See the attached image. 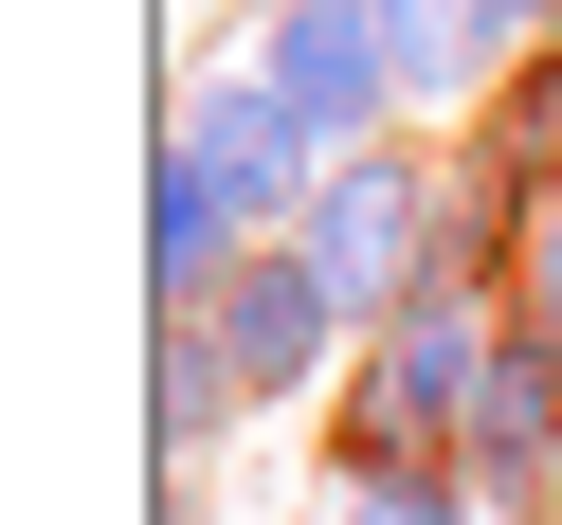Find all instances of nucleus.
I'll list each match as a JSON object with an SVG mask.
<instances>
[{"instance_id": "1", "label": "nucleus", "mask_w": 562, "mask_h": 525, "mask_svg": "<svg viewBox=\"0 0 562 525\" xmlns=\"http://www.w3.org/2000/svg\"><path fill=\"white\" fill-rule=\"evenodd\" d=\"M490 344H508V308L490 290H417L400 327H363V380H345V435L327 471H363V453H453L490 399Z\"/></svg>"}, {"instance_id": "2", "label": "nucleus", "mask_w": 562, "mask_h": 525, "mask_svg": "<svg viewBox=\"0 0 562 525\" xmlns=\"http://www.w3.org/2000/svg\"><path fill=\"white\" fill-rule=\"evenodd\" d=\"M436 236H453V199H436V163L417 146H345L327 182H308V218H291V254L327 272L363 327H400L417 290H436Z\"/></svg>"}, {"instance_id": "3", "label": "nucleus", "mask_w": 562, "mask_h": 525, "mask_svg": "<svg viewBox=\"0 0 562 525\" xmlns=\"http://www.w3.org/2000/svg\"><path fill=\"white\" fill-rule=\"evenodd\" d=\"M255 73L291 91L327 146H381V127H400V19H381V0H272Z\"/></svg>"}, {"instance_id": "4", "label": "nucleus", "mask_w": 562, "mask_h": 525, "mask_svg": "<svg viewBox=\"0 0 562 525\" xmlns=\"http://www.w3.org/2000/svg\"><path fill=\"white\" fill-rule=\"evenodd\" d=\"M200 327H218L236 399H308V380H327V344H363V308H345L327 272L291 254V236H255V254L218 272V308H200Z\"/></svg>"}, {"instance_id": "5", "label": "nucleus", "mask_w": 562, "mask_h": 525, "mask_svg": "<svg viewBox=\"0 0 562 525\" xmlns=\"http://www.w3.org/2000/svg\"><path fill=\"white\" fill-rule=\"evenodd\" d=\"M453 453H472L490 507H562V344L526 327V308H508V344H490V399H472Z\"/></svg>"}, {"instance_id": "6", "label": "nucleus", "mask_w": 562, "mask_h": 525, "mask_svg": "<svg viewBox=\"0 0 562 525\" xmlns=\"http://www.w3.org/2000/svg\"><path fill=\"white\" fill-rule=\"evenodd\" d=\"M236 254H255V199H236L218 163L164 127V163H146V290H164V308H218Z\"/></svg>"}, {"instance_id": "7", "label": "nucleus", "mask_w": 562, "mask_h": 525, "mask_svg": "<svg viewBox=\"0 0 562 525\" xmlns=\"http://www.w3.org/2000/svg\"><path fill=\"white\" fill-rule=\"evenodd\" d=\"M218 416H236V363H218V327H200V308H164V344H146V453L182 471V453H218Z\"/></svg>"}, {"instance_id": "8", "label": "nucleus", "mask_w": 562, "mask_h": 525, "mask_svg": "<svg viewBox=\"0 0 562 525\" xmlns=\"http://www.w3.org/2000/svg\"><path fill=\"white\" fill-rule=\"evenodd\" d=\"M327 489H345V525H490L472 453H363V471H327Z\"/></svg>"}, {"instance_id": "9", "label": "nucleus", "mask_w": 562, "mask_h": 525, "mask_svg": "<svg viewBox=\"0 0 562 525\" xmlns=\"http://www.w3.org/2000/svg\"><path fill=\"white\" fill-rule=\"evenodd\" d=\"M490 182H526V199L562 182V37H526L508 91H490Z\"/></svg>"}, {"instance_id": "10", "label": "nucleus", "mask_w": 562, "mask_h": 525, "mask_svg": "<svg viewBox=\"0 0 562 525\" xmlns=\"http://www.w3.org/2000/svg\"><path fill=\"white\" fill-rule=\"evenodd\" d=\"M400 19V91H472V73H508V19L490 0H381Z\"/></svg>"}, {"instance_id": "11", "label": "nucleus", "mask_w": 562, "mask_h": 525, "mask_svg": "<svg viewBox=\"0 0 562 525\" xmlns=\"http://www.w3.org/2000/svg\"><path fill=\"white\" fill-rule=\"evenodd\" d=\"M526 327H544V344H562V182H544V199H526Z\"/></svg>"}, {"instance_id": "12", "label": "nucleus", "mask_w": 562, "mask_h": 525, "mask_svg": "<svg viewBox=\"0 0 562 525\" xmlns=\"http://www.w3.org/2000/svg\"><path fill=\"white\" fill-rule=\"evenodd\" d=\"M490 19H508V55H526V37H562V0H490Z\"/></svg>"}]
</instances>
